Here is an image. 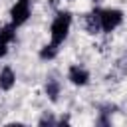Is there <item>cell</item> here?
Listing matches in <instances>:
<instances>
[{"instance_id": "cell-1", "label": "cell", "mask_w": 127, "mask_h": 127, "mask_svg": "<svg viewBox=\"0 0 127 127\" xmlns=\"http://www.w3.org/2000/svg\"><path fill=\"white\" fill-rule=\"evenodd\" d=\"M69 28H71V12H67V10L58 12L50 26V42H54L58 46L64 44L69 34Z\"/></svg>"}, {"instance_id": "cell-2", "label": "cell", "mask_w": 127, "mask_h": 127, "mask_svg": "<svg viewBox=\"0 0 127 127\" xmlns=\"http://www.w3.org/2000/svg\"><path fill=\"white\" fill-rule=\"evenodd\" d=\"M30 12H32V0H16V4L10 10V22L18 28L26 24V20L30 18Z\"/></svg>"}, {"instance_id": "cell-3", "label": "cell", "mask_w": 127, "mask_h": 127, "mask_svg": "<svg viewBox=\"0 0 127 127\" xmlns=\"http://www.w3.org/2000/svg\"><path fill=\"white\" fill-rule=\"evenodd\" d=\"M123 22V12L119 8H105L101 10V28L103 32H113Z\"/></svg>"}, {"instance_id": "cell-4", "label": "cell", "mask_w": 127, "mask_h": 127, "mask_svg": "<svg viewBox=\"0 0 127 127\" xmlns=\"http://www.w3.org/2000/svg\"><path fill=\"white\" fill-rule=\"evenodd\" d=\"M83 28H85V32L91 34V36L103 32V28H101V10L95 8V10L87 12V14L83 16Z\"/></svg>"}, {"instance_id": "cell-5", "label": "cell", "mask_w": 127, "mask_h": 127, "mask_svg": "<svg viewBox=\"0 0 127 127\" xmlns=\"http://www.w3.org/2000/svg\"><path fill=\"white\" fill-rule=\"evenodd\" d=\"M67 79H69L73 85H87V81H89V71H87L85 67L73 64V65H69V69H67Z\"/></svg>"}, {"instance_id": "cell-6", "label": "cell", "mask_w": 127, "mask_h": 127, "mask_svg": "<svg viewBox=\"0 0 127 127\" xmlns=\"http://www.w3.org/2000/svg\"><path fill=\"white\" fill-rule=\"evenodd\" d=\"M14 85H16V73H14V69L10 65H4L0 69V89L10 91Z\"/></svg>"}, {"instance_id": "cell-7", "label": "cell", "mask_w": 127, "mask_h": 127, "mask_svg": "<svg viewBox=\"0 0 127 127\" xmlns=\"http://www.w3.org/2000/svg\"><path fill=\"white\" fill-rule=\"evenodd\" d=\"M14 38H16V26H14L12 22L0 28V42H2V44H12Z\"/></svg>"}, {"instance_id": "cell-8", "label": "cell", "mask_w": 127, "mask_h": 127, "mask_svg": "<svg viewBox=\"0 0 127 127\" xmlns=\"http://www.w3.org/2000/svg\"><path fill=\"white\" fill-rule=\"evenodd\" d=\"M58 50H60L58 44H54V42L46 44V46L40 50V60H54V58L58 56Z\"/></svg>"}, {"instance_id": "cell-9", "label": "cell", "mask_w": 127, "mask_h": 127, "mask_svg": "<svg viewBox=\"0 0 127 127\" xmlns=\"http://www.w3.org/2000/svg\"><path fill=\"white\" fill-rule=\"evenodd\" d=\"M46 93L50 97V101H58V95H60V81L58 79H48L46 81Z\"/></svg>"}, {"instance_id": "cell-10", "label": "cell", "mask_w": 127, "mask_h": 127, "mask_svg": "<svg viewBox=\"0 0 127 127\" xmlns=\"http://www.w3.org/2000/svg\"><path fill=\"white\" fill-rule=\"evenodd\" d=\"M38 123H40V125H56L58 121H56L52 115H48V113H46V115H42V117H40V121H38Z\"/></svg>"}, {"instance_id": "cell-11", "label": "cell", "mask_w": 127, "mask_h": 127, "mask_svg": "<svg viewBox=\"0 0 127 127\" xmlns=\"http://www.w3.org/2000/svg\"><path fill=\"white\" fill-rule=\"evenodd\" d=\"M6 52H8V44H2V42H0V58H4Z\"/></svg>"}]
</instances>
